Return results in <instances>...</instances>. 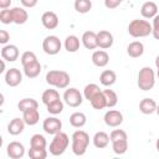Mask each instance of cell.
I'll return each mask as SVG.
<instances>
[{
	"label": "cell",
	"mask_w": 159,
	"mask_h": 159,
	"mask_svg": "<svg viewBox=\"0 0 159 159\" xmlns=\"http://www.w3.org/2000/svg\"><path fill=\"white\" fill-rule=\"evenodd\" d=\"M138 87L142 91H149L154 87L155 83V75L150 67H143L138 72Z\"/></svg>",
	"instance_id": "4"
},
{
	"label": "cell",
	"mask_w": 159,
	"mask_h": 159,
	"mask_svg": "<svg viewBox=\"0 0 159 159\" xmlns=\"http://www.w3.org/2000/svg\"><path fill=\"white\" fill-rule=\"evenodd\" d=\"M97 41H98V47L103 50L109 48L113 45V35L107 30H101L97 32Z\"/></svg>",
	"instance_id": "14"
},
{
	"label": "cell",
	"mask_w": 159,
	"mask_h": 159,
	"mask_svg": "<svg viewBox=\"0 0 159 159\" xmlns=\"http://www.w3.org/2000/svg\"><path fill=\"white\" fill-rule=\"evenodd\" d=\"M22 118L25 120L26 124L29 125H35L39 119H40V114H39V111L37 108H30V109H26L25 112H22Z\"/></svg>",
	"instance_id": "22"
},
{
	"label": "cell",
	"mask_w": 159,
	"mask_h": 159,
	"mask_svg": "<svg viewBox=\"0 0 159 159\" xmlns=\"http://www.w3.org/2000/svg\"><path fill=\"white\" fill-rule=\"evenodd\" d=\"M10 5H11V0H0V9L1 10L7 9Z\"/></svg>",
	"instance_id": "45"
},
{
	"label": "cell",
	"mask_w": 159,
	"mask_h": 159,
	"mask_svg": "<svg viewBox=\"0 0 159 159\" xmlns=\"http://www.w3.org/2000/svg\"><path fill=\"white\" fill-rule=\"evenodd\" d=\"M63 99L66 102V104H68L70 107H78L82 104V94L80 93V91L77 88H68L63 93Z\"/></svg>",
	"instance_id": "7"
},
{
	"label": "cell",
	"mask_w": 159,
	"mask_h": 159,
	"mask_svg": "<svg viewBox=\"0 0 159 159\" xmlns=\"http://www.w3.org/2000/svg\"><path fill=\"white\" fill-rule=\"evenodd\" d=\"M25 120L24 118H14L10 120V123L7 124V132L11 135H19L22 133L24 128H25Z\"/></svg>",
	"instance_id": "16"
},
{
	"label": "cell",
	"mask_w": 159,
	"mask_h": 159,
	"mask_svg": "<svg viewBox=\"0 0 159 159\" xmlns=\"http://www.w3.org/2000/svg\"><path fill=\"white\" fill-rule=\"evenodd\" d=\"M35 61H37V57H36L35 52H32V51H25V52L21 55V63H22V67H24V66H27V65H30V63H32V62H35Z\"/></svg>",
	"instance_id": "38"
},
{
	"label": "cell",
	"mask_w": 159,
	"mask_h": 159,
	"mask_svg": "<svg viewBox=\"0 0 159 159\" xmlns=\"http://www.w3.org/2000/svg\"><path fill=\"white\" fill-rule=\"evenodd\" d=\"M155 148H157V150L159 152V138H158L157 142H155Z\"/></svg>",
	"instance_id": "49"
},
{
	"label": "cell",
	"mask_w": 159,
	"mask_h": 159,
	"mask_svg": "<svg viewBox=\"0 0 159 159\" xmlns=\"http://www.w3.org/2000/svg\"><path fill=\"white\" fill-rule=\"evenodd\" d=\"M47 157L46 148H31L29 149V158L30 159H45Z\"/></svg>",
	"instance_id": "33"
},
{
	"label": "cell",
	"mask_w": 159,
	"mask_h": 159,
	"mask_svg": "<svg viewBox=\"0 0 159 159\" xmlns=\"http://www.w3.org/2000/svg\"><path fill=\"white\" fill-rule=\"evenodd\" d=\"M109 138H111V142H116V140L128 139V135H127L125 130H123V129H114V130L111 132Z\"/></svg>",
	"instance_id": "39"
},
{
	"label": "cell",
	"mask_w": 159,
	"mask_h": 159,
	"mask_svg": "<svg viewBox=\"0 0 159 159\" xmlns=\"http://www.w3.org/2000/svg\"><path fill=\"white\" fill-rule=\"evenodd\" d=\"M75 9L80 14H87L92 9L91 0H75Z\"/></svg>",
	"instance_id": "30"
},
{
	"label": "cell",
	"mask_w": 159,
	"mask_h": 159,
	"mask_svg": "<svg viewBox=\"0 0 159 159\" xmlns=\"http://www.w3.org/2000/svg\"><path fill=\"white\" fill-rule=\"evenodd\" d=\"M109 140H111V138L106 132H97L93 137V144L98 149L106 148L109 144Z\"/></svg>",
	"instance_id": "23"
},
{
	"label": "cell",
	"mask_w": 159,
	"mask_h": 159,
	"mask_svg": "<svg viewBox=\"0 0 159 159\" xmlns=\"http://www.w3.org/2000/svg\"><path fill=\"white\" fill-rule=\"evenodd\" d=\"M24 72H25V75L29 78L37 77L40 75V72H41V65H40V62L39 61H35V62H32V63H30L27 66H24Z\"/></svg>",
	"instance_id": "26"
},
{
	"label": "cell",
	"mask_w": 159,
	"mask_h": 159,
	"mask_svg": "<svg viewBox=\"0 0 159 159\" xmlns=\"http://www.w3.org/2000/svg\"><path fill=\"white\" fill-rule=\"evenodd\" d=\"M123 0H104V5L107 9H116L120 5Z\"/></svg>",
	"instance_id": "42"
},
{
	"label": "cell",
	"mask_w": 159,
	"mask_h": 159,
	"mask_svg": "<svg viewBox=\"0 0 159 159\" xmlns=\"http://www.w3.org/2000/svg\"><path fill=\"white\" fill-rule=\"evenodd\" d=\"M65 48L68 52H76L80 48V39L75 35H70L65 40Z\"/></svg>",
	"instance_id": "27"
},
{
	"label": "cell",
	"mask_w": 159,
	"mask_h": 159,
	"mask_svg": "<svg viewBox=\"0 0 159 159\" xmlns=\"http://www.w3.org/2000/svg\"><path fill=\"white\" fill-rule=\"evenodd\" d=\"M143 52H144V45L140 41H133L127 47V53L133 58L140 57L143 55Z\"/></svg>",
	"instance_id": "21"
},
{
	"label": "cell",
	"mask_w": 159,
	"mask_h": 159,
	"mask_svg": "<svg viewBox=\"0 0 159 159\" xmlns=\"http://www.w3.org/2000/svg\"><path fill=\"white\" fill-rule=\"evenodd\" d=\"M5 71V62H4V58L0 60V73H2Z\"/></svg>",
	"instance_id": "46"
},
{
	"label": "cell",
	"mask_w": 159,
	"mask_h": 159,
	"mask_svg": "<svg viewBox=\"0 0 159 159\" xmlns=\"http://www.w3.org/2000/svg\"><path fill=\"white\" fill-rule=\"evenodd\" d=\"M31 148H46V139L41 134H34L30 139Z\"/></svg>",
	"instance_id": "36"
},
{
	"label": "cell",
	"mask_w": 159,
	"mask_h": 159,
	"mask_svg": "<svg viewBox=\"0 0 159 159\" xmlns=\"http://www.w3.org/2000/svg\"><path fill=\"white\" fill-rule=\"evenodd\" d=\"M155 112H157V113H158V116H159V104L157 106V111H155Z\"/></svg>",
	"instance_id": "50"
},
{
	"label": "cell",
	"mask_w": 159,
	"mask_h": 159,
	"mask_svg": "<svg viewBox=\"0 0 159 159\" xmlns=\"http://www.w3.org/2000/svg\"><path fill=\"white\" fill-rule=\"evenodd\" d=\"M89 102H91V106L94 109H103L104 107H107V101H106V97H104L103 91L98 92Z\"/></svg>",
	"instance_id": "28"
},
{
	"label": "cell",
	"mask_w": 159,
	"mask_h": 159,
	"mask_svg": "<svg viewBox=\"0 0 159 159\" xmlns=\"http://www.w3.org/2000/svg\"><path fill=\"white\" fill-rule=\"evenodd\" d=\"M62 129V122L56 117H48L43 120V130L47 134H56L61 132Z\"/></svg>",
	"instance_id": "8"
},
{
	"label": "cell",
	"mask_w": 159,
	"mask_h": 159,
	"mask_svg": "<svg viewBox=\"0 0 159 159\" xmlns=\"http://www.w3.org/2000/svg\"><path fill=\"white\" fill-rule=\"evenodd\" d=\"M21 4L25 7H34L37 4V0H21Z\"/></svg>",
	"instance_id": "44"
},
{
	"label": "cell",
	"mask_w": 159,
	"mask_h": 159,
	"mask_svg": "<svg viewBox=\"0 0 159 159\" xmlns=\"http://www.w3.org/2000/svg\"><path fill=\"white\" fill-rule=\"evenodd\" d=\"M37 107H39V103L34 98H24L17 103V108L21 112H25L26 109H30V108H37Z\"/></svg>",
	"instance_id": "31"
},
{
	"label": "cell",
	"mask_w": 159,
	"mask_h": 159,
	"mask_svg": "<svg viewBox=\"0 0 159 159\" xmlns=\"http://www.w3.org/2000/svg\"><path fill=\"white\" fill-rule=\"evenodd\" d=\"M46 82L56 88H66L70 83V75L66 71L51 70L46 73Z\"/></svg>",
	"instance_id": "3"
},
{
	"label": "cell",
	"mask_w": 159,
	"mask_h": 159,
	"mask_svg": "<svg viewBox=\"0 0 159 159\" xmlns=\"http://www.w3.org/2000/svg\"><path fill=\"white\" fill-rule=\"evenodd\" d=\"M157 102L153 98H143L139 102V111L143 114H152L157 111Z\"/></svg>",
	"instance_id": "20"
},
{
	"label": "cell",
	"mask_w": 159,
	"mask_h": 159,
	"mask_svg": "<svg viewBox=\"0 0 159 159\" xmlns=\"http://www.w3.org/2000/svg\"><path fill=\"white\" fill-rule=\"evenodd\" d=\"M82 43L87 50H94L98 47V41H97V32L88 30L84 31L82 35Z\"/></svg>",
	"instance_id": "13"
},
{
	"label": "cell",
	"mask_w": 159,
	"mask_h": 159,
	"mask_svg": "<svg viewBox=\"0 0 159 159\" xmlns=\"http://www.w3.org/2000/svg\"><path fill=\"white\" fill-rule=\"evenodd\" d=\"M92 62L97 67H104L109 62V55L104 50H97L92 53Z\"/></svg>",
	"instance_id": "18"
},
{
	"label": "cell",
	"mask_w": 159,
	"mask_h": 159,
	"mask_svg": "<svg viewBox=\"0 0 159 159\" xmlns=\"http://www.w3.org/2000/svg\"><path fill=\"white\" fill-rule=\"evenodd\" d=\"M158 77H159V70H158Z\"/></svg>",
	"instance_id": "51"
},
{
	"label": "cell",
	"mask_w": 159,
	"mask_h": 159,
	"mask_svg": "<svg viewBox=\"0 0 159 159\" xmlns=\"http://www.w3.org/2000/svg\"><path fill=\"white\" fill-rule=\"evenodd\" d=\"M41 22L48 30L56 29L58 26V16L53 11H45L41 16Z\"/></svg>",
	"instance_id": "11"
},
{
	"label": "cell",
	"mask_w": 159,
	"mask_h": 159,
	"mask_svg": "<svg viewBox=\"0 0 159 159\" xmlns=\"http://www.w3.org/2000/svg\"><path fill=\"white\" fill-rule=\"evenodd\" d=\"M41 99H42L43 104H46V106H47V104H50V103H52V102H55V101L60 99V93H58L56 89L50 88V89H46V91L42 93Z\"/></svg>",
	"instance_id": "29"
},
{
	"label": "cell",
	"mask_w": 159,
	"mask_h": 159,
	"mask_svg": "<svg viewBox=\"0 0 159 159\" xmlns=\"http://www.w3.org/2000/svg\"><path fill=\"white\" fill-rule=\"evenodd\" d=\"M153 36L155 40H159V15H155L153 17Z\"/></svg>",
	"instance_id": "41"
},
{
	"label": "cell",
	"mask_w": 159,
	"mask_h": 159,
	"mask_svg": "<svg viewBox=\"0 0 159 159\" xmlns=\"http://www.w3.org/2000/svg\"><path fill=\"white\" fill-rule=\"evenodd\" d=\"M46 108H47V112L51 114H60L63 111V102L61 99H57V101L47 104Z\"/></svg>",
	"instance_id": "37"
},
{
	"label": "cell",
	"mask_w": 159,
	"mask_h": 159,
	"mask_svg": "<svg viewBox=\"0 0 159 159\" xmlns=\"http://www.w3.org/2000/svg\"><path fill=\"white\" fill-rule=\"evenodd\" d=\"M123 122V114L117 109H111L104 114V123L108 127H118Z\"/></svg>",
	"instance_id": "9"
},
{
	"label": "cell",
	"mask_w": 159,
	"mask_h": 159,
	"mask_svg": "<svg viewBox=\"0 0 159 159\" xmlns=\"http://www.w3.org/2000/svg\"><path fill=\"white\" fill-rule=\"evenodd\" d=\"M153 31V26L147 20L134 19L128 25V32L133 37H145L149 36Z\"/></svg>",
	"instance_id": "1"
},
{
	"label": "cell",
	"mask_w": 159,
	"mask_h": 159,
	"mask_svg": "<svg viewBox=\"0 0 159 159\" xmlns=\"http://www.w3.org/2000/svg\"><path fill=\"white\" fill-rule=\"evenodd\" d=\"M11 16H12V22L17 24V25L25 24L29 19L27 11L24 10L22 7H12L11 9Z\"/></svg>",
	"instance_id": "19"
},
{
	"label": "cell",
	"mask_w": 159,
	"mask_h": 159,
	"mask_svg": "<svg viewBox=\"0 0 159 159\" xmlns=\"http://www.w3.org/2000/svg\"><path fill=\"white\" fill-rule=\"evenodd\" d=\"M158 12V5L154 1H145L140 7V14L145 19H153Z\"/></svg>",
	"instance_id": "17"
},
{
	"label": "cell",
	"mask_w": 159,
	"mask_h": 159,
	"mask_svg": "<svg viewBox=\"0 0 159 159\" xmlns=\"http://www.w3.org/2000/svg\"><path fill=\"white\" fill-rule=\"evenodd\" d=\"M7 155L11 158V159H21L25 154V148L24 145L20 143V142H10L9 145H7Z\"/></svg>",
	"instance_id": "10"
},
{
	"label": "cell",
	"mask_w": 159,
	"mask_h": 159,
	"mask_svg": "<svg viewBox=\"0 0 159 159\" xmlns=\"http://www.w3.org/2000/svg\"><path fill=\"white\" fill-rule=\"evenodd\" d=\"M98 92H101L99 87H98L96 83H89V84H87V86L84 87L83 94H84V98H86L87 101H91Z\"/></svg>",
	"instance_id": "34"
},
{
	"label": "cell",
	"mask_w": 159,
	"mask_h": 159,
	"mask_svg": "<svg viewBox=\"0 0 159 159\" xmlns=\"http://www.w3.org/2000/svg\"><path fill=\"white\" fill-rule=\"evenodd\" d=\"M89 143V135L84 130H76L72 134V152L75 155H83Z\"/></svg>",
	"instance_id": "2"
},
{
	"label": "cell",
	"mask_w": 159,
	"mask_h": 159,
	"mask_svg": "<svg viewBox=\"0 0 159 159\" xmlns=\"http://www.w3.org/2000/svg\"><path fill=\"white\" fill-rule=\"evenodd\" d=\"M116 80H117V75H116V72L112 71V70H104V71L101 73V76H99L101 83H102L103 86H106V87H109V86L114 84Z\"/></svg>",
	"instance_id": "24"
},
{
	"label": "cell",
	"mask_w": 159,
	"mask_h": 159,
	"mask_svg": "<svg viewBox=\"0 0 159 159\" xmlns=\"http://www.w3.org/2000/svg\"><path fill=\"white\" fill-rule=\"evenodd\" d=\"M61 40L55 36V35H50L46 36L45 40L42 41V48L47 55H57L61 50Z\"/></svg>",
	"instance_id": "6"
},
{
	"label": "cell",
	"mask_w": 159,
	"mask_h": 159,
	"mask_svg": "<svg viewBox=\"0 0 159 159\" xmlns=\"http://www.w3.org/2000/svg\"><path fill=\"white\" fill-rule=\"evenodd\" d=\"M0 21L2 24H11L12 22L11 9H4L0 11Z\"/></svg>",
	"instance_id": "40"
},
{
	"label": "cell",
	"mask_w": 159,
	"mask_h": 159,
	"mask_svg": "<svg viewBox=\"0 0 159 159\" xmlns=\"http://www.w3.org/2000/svg\"><path fill=\"white\" fill-rule=\"evenodd\" d=\"M4 103V94H0V106H2Z\"/></svg>",
	"instance_id": "48"
},
{
	"label": "cell",
	"mask_w": 159,
	"mask_h": 159,
	"mask_svg": "<svg viewBox=\"0 0 159 159\" xmlns=\"http://www.w3.org/2000/svg\"><path fill=\"white\" fill-rule=\"evenodd\" d=\"M155 66H157V68L159 70V55L155 57Z\"/></svg>",
	"instance_id": "47"
},
{
	"label": "cell",
	"mask_w": 159,
	"mask_h": 159,
	"mask_svg": "<svg viewBox=\"0 0 159 159\" xmlns=\"http://www.w3.org/2000/svg\"><path fill=\"white\" fill-rule=\"evenodd\" d=\"M86 122H87V118L82 112H75L70 116V123L75 128H82L86 124Z\"/></svg>",
	"instance_id": "25"
},
{
	"label": "cell",
	"mask_w": 159,
	"mask_h": 159,
	"mask_svg": "<svg viewBox=\"0 0 159 159\" xmlns=\"http://www.w3.org/2000/svg\"><path fill=\"white\" fill-rule=\"evenodd\" d=\"M21 81H22V75H21L20 70H17V68H10L5 73V82L10 87L19 86L21 83Z\"/></svg>",
	"instance_id": "12"
},
{
	"label": "cell",
	"mask_w": 159,
	"mask_h": 159,
	"mask_svg": "<svg viewBox=\"0 0 159 159\" xmlns=\"http://www.w3.org/2000/svg\"><path fill=\"white\" fill-rule=\"evenodd\" d=\"M112 148H113V152L116 154H124L128 149V140L127 139H122V140H116V142H112Z\"/></svg>",
	"instance_id": "32"
},
{
	"label": "cell",
	"mask_w": 159,
	"mask_h": 159,
	"mask_svg": "<svg viewBox=\"0 0 159 159\" xmlns=\"http://www.w3.org/2000/svg\"><path fill=\"white\" fill-rule=\"evenodd\" d=\"M68 135L66 133H63L62 130L56 133L51 144H50V153L52 155H61L65 153V150L67 149L68 147Z\"/></svg>",
	"instance_id": "5"
},
{
	"label": "cell",
	"mask_w": 159,
	"mask_h": 159,
	"mask_svg": "<svg viewBox=\"0 0 159 159\" xmlns=\"http://www.w3.org/2000/svg\"><path fill=\"white\" fill-rule=\"evenodd\" d=\"M103 93H104V97H106V101H107V107H109V108L114 107L118 102L117 93L113 89H104Z\"/></svg>",
	"instance_id": "35"
},
{
	"label": "cell",
	"mask_w": 159,
	"mask_h": 159,
	"mask_svg": "<svg viewBox=\"0 0 159 159\" xmlns=\"http://www.w3.org/2000/svg\"><path fill=\"white\" fill-rule=\"evenodd\" d=\"M1 57L9 62H14L19 58V48L15 45H5L1 48Z\"/></svg>",
	"instance_id": "15"
},
{
	"label": "cell",
	"mask_w": 159,
	"mask_h": 159,
	"mask_svg": "<svg viewBox=\"0 0 159 159\" xmlns=\"http://www.w3.org/2000/svg\"><path fill=\"white\" fill-rule=\"evenodd\" d=\"M10 40V35L6 30H0V43L5 45L7 41Z\"/></svg>",
	"instance_id": "43"
}]
</instances>
